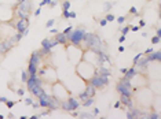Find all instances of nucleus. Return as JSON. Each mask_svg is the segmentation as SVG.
Listing matches in <instances>:
<instances>
[{"label":"nucleus","mask_w":161,"mask_h":119,"mask_svg":"<svg viewBox=\"0 0 161 119\" xmlns=\"http://www.w3.org/2000/svg\"><path fill=\"white\" fill-rule=\"evenodd\" d=\"M75 67H76V74L81 79H84V81H90L95 75V73H97V68H95L94 64L86 62V60L79 62Z\"/></svg>","instance_id":"f257e3e1"},{"label":"nucleus","mask_w":161,"mask_h":119,"mask_svg":"<svg viewBox=\"0 0 161 119\" xmlns=\"http://www.w3.org/2000/svg\"><path fill=\"white\" fill-rule=\"evenodd\" d=\"M66 57L72 66H76L79 62L83 60V49L80 48L79 45H75V44L68 45L66 47Z\"/></svg>","instance_id":"f03ea898"},{"label":"nucleus","mask_w":161,"mask_h":119,"mask_svg":"<svg viewBox=\"0 0 161 119\" xmlns=\"http://www.w3.org/2000/svg\"><path fill=\"white\" fill-rule=\"evenodd\" d=\"M53 96L55 97L59 103H62V102H65L68 97H70V92L68 91V88L62 84V82L57 81L55 84H53Z\"/></svg>","instance_id":"7ed1b4c3"},{"label":"nucleus","mask_w":161,"mask_h":119,"mask_svg":"<svg viewBox=\"0 0 161 119\" xmlns=\"http://www.w3.org/2000/svg\"><path fill=\"white\" fill-rule=\"evenodd\" d=\"M17 33L18 32L15 30V27L10 22H0V40H2V41L13 38Z\"/></svg>","instance_id":"20e7f679"},{"label":"nucleus","mask_w":161,"mask_h":119,"mask_svg":"<svg viewBox=\"0 0 161 119\" xmlns=\"http://www.w3.org/2000/svg\"><path fill=\"white\" fill-rule=\"evenodd\" d=\"M15 18V7L0 4V22H11Z\"/></svg>","instance_id":"39448f33"},{"label":"nucleus","mask_w":161,"mask_h":119,"mask_svg":"<svg viewBox=\"0 0 161 119\" xmlns=\"http://www.w3.org/2000/svg\"><path fill=\"white\" fill-rule=\"evenodd\" d=\"M86 32L84 29H75V30H70V34H66V37L69 38L70 44H75V45H79L80 42L84 40L86 37Z\"/></svg>","instance_id":"423d86ee"},{"label":"nucleus","mask_w":161,"mask_h":119,"mask_svg":"<svg viewBox=\"0 0 161 119\" xmlns=\"http://www.w3.org/2000/svg\"><path fill=\"white\" fill-rule=\"evenodd\" d=\"M130 82H131V86L132 89H141V88H145L147 85V79L143 74H139V73H135V75L132 78H130Z\"/></svg>","instance_id":"0eeeda50"},{"label":"nucleus","mask_w":161,"mask_h":119,"mask_svg":"<svg viewBox=\"0 0 161 119\" xmlns=\"http://www.w3.org/2000/svg\"><path fill=\"white\" fill-rule=\"evenodd\" d=\"M117 91H119L121 95H128V96H132V86H131V82L130 79L124 78L121 82H119V85H117Z\"/></svg>","instance_id":"6e6552de"},{"label":"nucleus","mask_w":161,"mask_h":119,"mask_svg":"<svg viewBox=\"0 0 161 119\" xmlns=\"http://www.w3.org/2000/svg\"><path fill=\"white\" fill-rule=\"evenodd\" d=\"M62 108H64L65 111H75L76 108H79L80 103L77 99H75V97H68L65 102H62Z\"/></svg>","instance_id":"1a4fd4ad"},{"label":"nucleus","mask_w":161,"mask_h":119,"mask_svg":"<svg viewBox=\"0 0 161 119\" xmlns=\"http://www.w3.org/2000/svg\"><path fill=\"white\" fill-rule=\"evenodd\" d=\"M28 26H29L28 18H18V19H17V25L14 27H15V30L18 32V33L26 34L28 33Z\"/></svg>","instance_id":"9d476101"},{"label":"nucleus","mask_w":161,"mask_h":119,"mask_svg":"<svg viewBox=\"0 0 161 119\" xmlns=\"http://www.w3.org/2000/svg\"><path fill=\"white\" fill-rule=\"evenodd\" d=\"M18 3H19V0H0V4H6L10 7H17Z\"/></svg>","instance_id":"9b49d317"},{"label":"nucleus","mask_w":161,"mask_h":119,"mask_svg":"<svg viewBox=\"0 0 161 119\" xmlns=\"http://www.w3.org/2000/svg\"><path fill=\"white\" fill-rule=\"evenodd\" d=\"M62 8H64V11H68V10L70 8V3H69V2H64V4H62Z\"/></svg>","instance_id":"f8f14e48"},{"label":"nucleus","mask_w":161,"mask_h":119,"mask_svg":"<svg viewBox=\"0 0 161 119\" xmlns=\"http://www.w3.org/2000/svg\"><path fill=\"white\" fill-rule=\"evenodd\" d=\"M130 30H131V26H125V27H123V29H121V33H123L124 36H125Z\"/></svg>","instance_id":"ddd939ff"},{"label":"nucleus","mask_w":161,"mask_h":119,"mask_svg":"<svg viewBox=\"0 0 161 119\" xmlns=\"http://www.w3.org/2000/svg\"><path fill=\"white\" fill-rule=\"evenodd\" d=\"M160 42V36H156V37L152 38V44H158Z\"/></svg>","instance_id":"4468645a"},{"label":"nucleus","mask_w":161,"mask_h":119,"mask_svg":"<svg viewBox=\"0 0 161 119\" xmlns=\"http://www.w3.org/2000/svg\"><path fill=\"white\" fill-rule=\"evenodd\" d=\"M108 22H112V21H114V15H112V14H109V15H106V18H105Z\"/></svg>","instance_id":"2eb2a0df"},{"label":"nucleus","mask_w":161,"mask_h":119,"mask_svg":"<svg viewBox=\"0 0 161 119\" xmlns=\"http://www.w3.org/2000/svg\"><path fill=\"white\" fill-rule=\"evenodd\" d=\"M14 104H15V103H14V102H11V100H7V102H6V106L8 107V108L14 107Z\"/></svg>","instance_id":"dca6fc26"},{"label":"nucleus","mask_w":161,"mask_h":119,"mask_svg":"<svg viewBox=\"0 0 161 119\" xmlns=\"http://www.w3.org/2000/svg\"><path fill=\"white\" fill-rule=\"evenodd\" d=\"M117 22H119V23H124V22H125V18H124V17H120L119 19H117Z\"/></svg>","instance_id":"f3484780"},{"label":"nucleus","mask_w":161,"mask_h":119,"mask_svg":"<svg viewBox=\"0 0 161 119\" xmlns=\"http://www.w3.org/2000/svg\"><path fill=\"white\" fill-rule=\"evenodd\" d=\"M54 25V19H50L48 22H47V27H50V26H53Z\"/></svg>","instance_id":"a211bd4d"},{"label":"nucleus","mask_w":161,"mask_h":119,"mask_svg":"<svg viewBox=\"0 0 161 119\" xmlns=\"http://www.w3.org/2000/svg\"><path fill=\"white\" fill-rule=\"evenodd\" d=\"M139 27H141V26H132V27H131V30H132V32H138Z\"/></svg>","instance_id":"6ab92c4d"},{"label":"nucleus","mask_w":161,"mask_h":119,"mask_svg":"<svg viewBox=\"0 0 161 119\" xmlns=\"http://www.w3.org/2000/svg\"><path fill=\"white\" fill-rule=\"evenodd\" d=\"M106 23H108V21H106V19H102L101 21V26H106Z\"/></svg>","instance_id":"aec40b11"},{"label":"nucleus","mask_w":161,"mask_h":119,"mask_svg":"<svg viewBox=\"0 0 161 119\" xmlns=\"http://www.w3.org/2000/svg\"><path fill=\"white\" fill-rule=\"evenodd\" d=\"M119 41H120V42H124V41H125V36H124V34H123V36H121V37H120V38H119Z\"/></svg>","instance_id":"412c9836"},{"label":"nucleus","mask_w":161,"mask_h":119,"mask_svg":"<svg viewBox=\"0 0 161 119\" xmlns=\"http://www.w3.org/2000/svg\"><path fill=\"white\" fill-rule=\"evenodd\" d=\"M40 12H42V7H40L39 10H36V12H35V15L37 17V15H40Z\"/></svg>","instance_id":"4be33fe9"},{"label":"nucleus","mask_w":161,"mask_h":119,"mask_svg":"<svg viewBox=\"0 0 161 119\" xmlns=\"http://www.w3.org/2000/svg\"><path fill=\"white\" fill-rule=\"evenodd\" d=\"M130 11H131V14H136V12H138V11H136V8H135V7H132V8H131Z\"/></svg>","instance_id":"5701e85b"},{"label":"nucleus","mask_w":161,"mask_h":119,"mask_svg":"<svg viewBox=\"0 0 161 119\" xmlns=\"http://www.w3.org/2000/svg\"><path fill=\"white\" fill-rule=\"evenodd\" d=\"M69 18H76V12H69Z\"/></svg>","instance_id":"b1692460"},{"label":"nucleus","mask_w":161,"mask_h":119,"mask_svg":"<svg viewBox=\"0 0 161 119\" xmlns=\"http://www.w3.org/2000/svg\"><path fill=\"white\" fill-rule=\"evenodd\" d=\"M6 102H7L6 97H0V103H6Z\"/></svg>","instance_id":"393cba45"},{"label":"nucleus","mask_w":161,"mask_h":119,"mask_svg":"<svg viewBox=\"0 0 161 119\" xmlns=\"http://www.w3.org/2000/svg\"><path fill=\"white\" fill-rule=\"evenodd\" d=\"M120 106H121V103H120V100H119V102H117V103L114 104V108H119Z\"/></svg>","instance_id":"a878e982"},{"label":"nucleus","mask_w":161,"mask_h":119,"mask_svg":"<svg viewBox=\"0 0 161 119\" xmlns=\"http://www.w3.org/2000/svg\"><path fill=\"white\" fill-rule=\"evenodd\" d=\"M18 95H19V96H24V91H22V89H18Z\"/></svg>","instance_id":"bb28decb"},{"label":"nucleus","mask_w":161,"mask_h":119,"mask_svg":"<svg viewBox=\"0 0 161 119\" xmlns=\"http://www.w3.org/2000/svg\"><path fill=\"white\" fill-rule=\"evenodd\" d=\"M94 114L98 115V114H99V110H98V108H95V110H94Z\"/></svg>","instance_id":"cd10ccee"},{"label":"nucleus","mask_w":161,"mask_h":119,"mask_svg":"<svg viewBox=\"0 0 161 119\" xmlns=\"http://www.w3.org/2000/svg\"><path fill=\"white\" fill-rule=\"evenodd\" d=\"M124 49H125L124 47H120V48H119V52H124Z\"/></svg>","instance_id":"c85d7f7f"},{"label":"nucleus","mask_w":161,"mask_h":119,"mask_svg":"<svg viewBox=\"0 0 161 119\" xmlns=\"http://www.w3.org/2000/svg\"><path fill=\"white\" fill-rule=\"evenodd\" d=\"M150 52H153L152 48H147V49H146V53H150Z\"/></svg>","instance_id":"c756f323"}]
</instances>
